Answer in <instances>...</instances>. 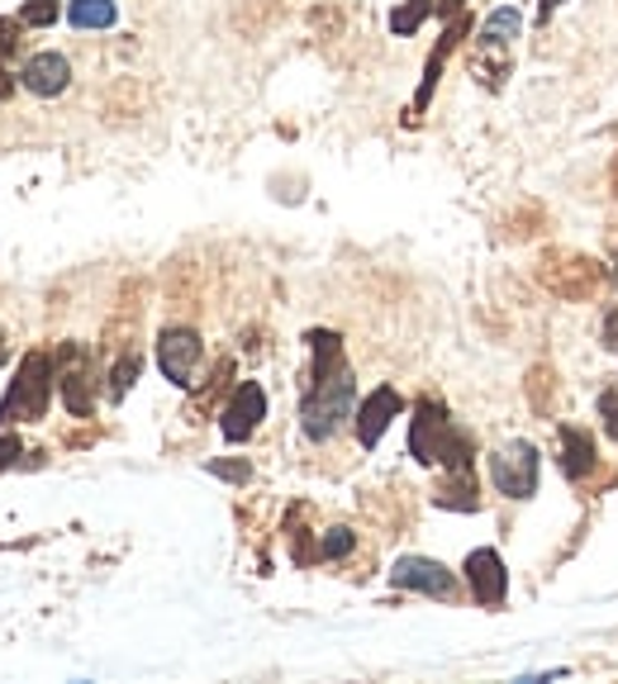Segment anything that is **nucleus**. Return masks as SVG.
Returning a JSON list of instances; mask_svg holds the SVG:
<instances>
[{
    "label": "nucleus",
    "mask_w": 618,
    "mask_h": 684,
    "mask_svg": "<svg viewBox=\"0 0 618 684\" xmlns=\"http://www.w3.org/2000/svg\"><path fill=\"white\" fill-rule=\"evenodd\" d=\"M357 547V533L353 528H328L324 543H320V556H328V561H338V556H347Z\"/></svg>",
    "instance_id": "f3484780"
},
{
    "label": "nucleus",
    "mask_w": 618,
    "mask_h": 684,
    "mask_svg": "<svg viewBox=\"0 0 618 684\" xmlns=\"http://www.w3.org/2000/svg\"><path fill=\"white\" fill-rule=\"evenodd\" d=\"M452 481H442L438 490V508H457V514H475L481 508V499H475V481H471V471H448Z\"/></svg>",
    "instance_id": "ddd939ff"
},
{
    "label": "nucleus",
    "mask_w": 618,
    "mask_h": 684,
    "mask_svg": "<svg viewBox=\"0 0 618 684\" xmlns=\"http://www.w3.org/2000/svg\"><path fill=\"white\" fill-rule=\"evenodd\" d=\"M210 475H219V481H233V485H243L248 475H252V466H248V461H210Z\"/></svg>",
    "instance_id": "412c9836"
},
{
    "label": "nucleus",
    "mask_w": 618,
    "mask_h": 684,
    "mask_svg": "<svg viewBox=\"0 0 618 684\" xmlns=\"http://www.w3.org/2000/svg\"><path fill=\"white\" fill-rule=\"evenodd\" d=\"M390 580L400 585V590H419V594H433V599H448L457 590L452 570L433 561V556H400V561L390 566Z\"/></svg>",
    "instance_id": "423d86ee"
},
{
    "label": "nucleus",
    "mask_w": 618,
    "mask_h": 684,
    "mask_svg": "<svg viewBox=\"0 0 618 684\" xmlns=\"http://www.w3.org/2000/svg\"><path fill=\"white\" fill-rule=\"evenodd\" d=\"M519 29H523V14H519L514 6H504V10H495V14H490V20L481 24V43H485V48H504V43L519 39Z\"/></svg>",
    "instance_id": "4468645a"
},
{
    "label": "nucleus",
    "mask_w": 618,
    "mask_h": 684,
    "mask_svg": "<svg viewBox=\"0 0 618 684\" xmlns=\"http://www.w3.org/2000/svg\"><path fill=\"white\" fill-rule=\"evenodd\" d=\"M67 82H72V67H67V57H62V53H34L24 62V72H20V86L43 95V101L62 95V91H67Z\"/></svg>",
    "instance_id": "9d476101"
},
{
    "label": "nucleus",
    "mask_w": 618,
    "mask_h": 684,
    "mask_svg": "<svg viewBox=\"0 0 618 684\" xmlns=\"http://www.w3.org/2000/svg\"><path fill=\"white\" fill-rule=\"evenodd\" d=\"M20 24L24 20H6V14H0V57H10L14 48H20Z\"/></svg>",
    "instance_id": "4be33fe9"
},
{
    "label": "nucleus",
    "mask_w": 618,
    "mask_h": 684,
    "mask_svg": "<svg viewBox=\"0 0 618 684\" xmlns=\"http://www.w3.org/2000/svg\"><path fill=\"white\" fill-rule=\"evenodd\" d=\"M10 91H14V76H10L6 67H0V105H6V101H10Z\"/></svg>",
    "instance_id": "393cba45"
},
{
    "label": "nucleus",
    "mask_w": 618,
    "mask_h": 684,
    "mask_svg": "<svg viewBox=\"0 0 618 684\" xmlns=\"http://www.w3.org/2000/svg\"><path fill=\"white\" fill-rule=\"evenodd\" d=\"M0 361H6V338H0Z\"/></svg>",
    "instance_id": "cd10ccee"
},
{
    "label": "nucleus",
    "mask_w": 618,
    "mask_h": 684,
    "mask_svg": "<svg viewBox=\"0 0 618 684\" xmlns=\"http://www.w3.org/2000/svg\"><path fill=\"white\" fill-rule=\"evenodd\" d=\"M57 14H62V6H57V0H24L20 20H24V24H34V29H43V24H53Z\"/></svg>",
    "instance_id": "a211bd4d"
},
{
    "label": "nucleus",
    "mask_w": 618,
    "mask_h": 684,
    "mask_svg": "<svg viewBox=\"0 0 618 684\" xmlns=\"http://www.w3.org/2000/svg\"><path fill=\"white\" fill-rule=\"evenodd\" d=\"M262 419H266V394H262L258 380H243V386L233 390L224 419H219V433H224L229 442H248L252 433H258Z\"/></svg>",
    "instance_id": "6e6552de"
},
{
    "label": "nucleus",
    "mask_w": 618,
    "mask_h": 684,
    "mask_svg": "<svg viewBox=\"0 0 618 684\" xmlns=\"http://www.w3.org/2000/svg\"><path fill=\"white\" fill-rule=\"evenodd\" d=\"M467 580H471V594L481 603H500L510 594V570H504L500 551H490V547L467 556Z\"/></svg>",
    "instance_id": "1a4fd4ad"
},
{
    "label": "nucleus",
    "mask_w": 618,
    "mask_h": 684,
    "mask_svg": "<svg viewBox=\"0 0 618 684\" xmlns=\"http://www.w3.org/2000/svg\"><path fill=\"white\" fill-rule=\"evenodd\" d=\"M462 6H467V0H438V14H442V20H452V14H462Z\"/></svg>",
    "instance_id": "b1692460"
},
{
    "label": "nucleus",
    "mask_w": 618,
    "mask_h": 684,
    "mask_svg": "<svg viewBox=\"0 0 618 684\" xmlns=\"http://www.w3.org/2000/svg\"><path fill=\"white\" fill-rule=\"evenodd\" d=\"M200 357H205V343L196 328H167L163 338H157V366H163V376L171 386H190Z\"/></svg>",
    "instance_id": "20e7f679"
},
{
    "label": "nucleus",
    "mask_w": 618,
    "mask_h": 684,
    "mask_svg": "<svg viewBox=\"0 0 618 684\" xmlns=\"http://www.w3.org/2000/svg\"><path fill=\"white\" fill-rule=\"evenodd\" d=\"M433 10H438V0H405V6L390 14V29H395L400 39H409V34H415V29H419Z\"/></svg>",
    "instance_id": "dca6fc26"
},
{
    "label": "nucleus",
    "mask_w": 618,
    "mask_h": 684,
    "mask_svg": "<svg viewBox=\"0 0 618 684\" xmlns=\"http://www.w3.org/2000/svg\"><path fill=\"white\" fill-rule=\"evenodd\" d=\"M614 281H618V272H614Z\"/></svg>",
    "instance_id": "c85d7f7f"
},
{
    "label": "nucleus",
    "mask_w": 618,
    "mask_h": 684,
    "mask_svg": "<svg viewBox=\"0 0 618 684\" xmlns=\"http://www.w3.org/2000/svg\"><path fill=\"white\" fill-rule=\"evenodd\" d=\"M138 357H124L119 366H115V376H109V400H124V390L134 386V376H138Z\"/></svg>",
    "instance_id": "6ab92c4d"
},
{
    "label": "nucleus",
    "mask_w": 618,
    "mask_h": 684,
    "mask_svg": "<svg viewBox=\"0 0 618 684\" xmlns=\"http://www.w3.org/2000/svg\"><path fill=\"white\" fill-rule=\"evenodd\" d=\"M605 338L618 347V314H609V328H605Z\"/></svg>",
    "instance_id": "a878e982"
},
{
    "label": "nucleus",
    "mask_w": 618,
    "mask_h": 684,
    "mask_svg": "<svg viewBox=\"0 0 618 684\" xmlns=\"http://www.w3.org/2000/svg\"><path fill=\"white\" fill-rule=\"evenodd\" d=\"M20 456H24L20 438H14V433H0V471H10V466H14V461H20Z\"/></svg>",
    "instance_id": "5701e85b"
},
{
    "label": "nucleus",
    "mask_w": 618,
    "mask_h": 684,
    "mask_svg": "<svg viewBox=\"0 0 618 684\" xmlns=\"http://www.w3.org/2000/svg\"><path fill=\"white\" fill-rule=\"evenodd\" d=\"M310 347L320 361H314V386L305 394V404H300V428H305L310 442H328L347 419H353L357 380L343 366V347L333 333H310Z\"/></svg>",
    "instance_id": "f257e3e1"
},
{
    "label": "nucleus",
    "mask_w": 618,
    "mask_h": 684,
    "mask_svg": "<svg viewBox=\"0 0 618 684\" xmlns=\"http://www.w3.org/2000/svg\"><path fill=\"white\" fill-rule=\"evenodd\" d=\"M53 376H57V361L48 352H29L14 371V386L0 404V423H34L48 413V400H53Z\"/></svg>",
    "instance_id": "f03ea898"
},
{
    "label": "nucleus",
    "mask_w": 618,
    "mask_h": 684,
    "mask_svg": "<svg viewBox=\"0 0 618 684\" xmlns=\"http://www.w3.org/2000/svg\"><path fill=\"white\" fill-rule=\"evenodd\" d=\"M599 419H605V433L618 442V386H609L599 394Z\"/></svg>",
    "instance_id": "aec40b11"
},
{
    "label": "nucleus",
    "mask_w": 618,
    "mask_h": 684,
    "mask_svg": "<svg viewBox=\"0 0 618 684\" xmlns=\"http://www.w3.org/2000/svg\"><path fill=\"white\" fill-rule=\"evenodd\" d=\"M490 481H495L500 495L510 499H528L537 490V452L533 442H504V448L490 456Z\"/></svg>",
    "instance_id": "7ed1b4c3"
},
{
    "label": "nucleus",
    "mask_w": 618,
    "mask_h": 684,
    "mask_svg": "<svg viewBox=\"0 0 618 684\" xmlns=\"http://www.w3.org/2000/svg\"><path fill=\"white\" fill-rule=\"evenodd\" d=\"M395 413H400V394H395L390 386L371 390L367 400L357 404V442H362V448H376L380 433H386V428H390Z\"/></svg>",
    "instance_id": "9b49d317"
},
{
    "label": "nucleus",
    "mask_w": 618,
    "mask_h": 684,
    "mask_svg": "<svg viewBox=\"0 0 618 684\" xmlns=\"http://www.w3.org/2000/svg\"><path fill=\"white\" fill-rule=\"evenodd\" d=\"M590 466H595V438L580 433V428H562V471L570 481H580Z\"/></svg>",
    "instance_id": "f8f14e48"
},
{
    "label": "nucleus",
    "mask_w": 618,
    "mask_h": 684,
    "mask_svg": "<svg viewBox=\"0 0 618 684\" xmlns=\"http://www.w3.org/2000/svg\"><path fill=\"white\" fill-rule=\"evenodd\" d=\"M67 20L76 29H109L115 24V0H72Z\"/></svg>",
    "instance_id": "2eb2a0df"
},
{
    "label": "nucleus",
    "mask_w": 618,
    "mask_h": 684,
    "mask_svg": "<svg viewBox=\"0 0 618 684\" xmlns=\"http://www.w3.org/2000/svg\"><path fill=\"white\" fill-rule=\"evenodd\" d=\"M557 6H566V0H543V14H552V10H557Z\"/></svg>",
    "instance_id": "bb28decb"
},
{
    "label": "nucleus",
    "mask_w": 618,
    "mask_h": 684,
    "mask_svg": "<svg viewBox=\"0 0 618 684\" xmlns=\"http://www.w3.org/2000/svg\"><path fill=\"white\" fill-rule=\"evenodd\" d=\"M448 433H452L448 404L423 400L415 409V419H409V456L423 461V466H438V452H442V442H448Z\"/></svg>",
    "instance_id": "39448f33"
},
{
    "label": "nucleus",
    "mask_w": 618,
    "mask_h": 684,
    "mask_svg": "<svg viewBox=\"0 0 618 684\" xmlns=\"http://www.w3.org/2000/svg\"><path fill=\"white\" fill-rule=\"evenodd\" d=\"M57 386H62V404H67L76 419H86L91 404H95V390H91V366L86 352L76 343H67L57 352Z\"/></svg>",
    "instance_id": "0eeeda50"
}]
</instances>
